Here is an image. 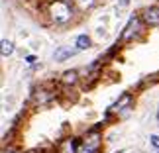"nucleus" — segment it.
<instances>
[{
    "label": "nucleus",
    "mask_w": 159,
    "mask_h": 153,
    "mask_svg": "<svg viewBox=\"0 0 159 153\" xmlns=\"http://www.w3.org/2000/svg\"><path fill=\"white\" fill-rule=\"evenodd\" d=\"M75 45H77V49H89L90 47V38L89 35H79L77 38V41H75Z\"/></svg>",
    "instance_id": "10"
},
{
    "label": "nucleus",
    "mask_w": 159,
    "mask_h": 153,
    "mask_svg": "<svg viewBox=\"0 0 159 153\" xmlns=\"http://www.w3.org/2000/svg\"><path fill=\"white\" fill-rule=\"evenodd\" d=\"M26 63L28 65H34L35 63V57H34V55H28V57H26Z\"/></svg>",
    "instance_id": "14"
},
{
    "label": "nucleus",
    "mask_w": 159,
    "mask_h": 153,
    "mask_svg": "<svg viewBox=\"0 0 159 153\" xmlns=\"http://www.w3.org/2000/svg\"><path fill=\"white\" fill-rule=\"evenodd\" d=\"M130 104H132V96H130V94H122V96H120V100L116 102V104H112V106H110L108 114H112V112H122V110H126L124 106L130 108Z\"/></svg>",
    "instance_id": "6"
},
{
    "label": "nucleus",
    "mask_w": 159,
    "mask_h": 153,
    "mask_svg": "<svg viewBox=\"0 0 159 153\" xmlns=\"http://www.w3.org/2000/svg\"><path fill=\"white\" fill-rule=\"evenodd\" d=\"M47 14H49V18L55 24H65L71 20L73 10H71L69 2H65V0H53L47 6Z\"/></svg>",
    "instance_id": "1"
},
{
    "label": "nucleus",
    "mask_w": 159,
    "mask_h": 153,
    "mask_svg": "<svg viewBox=\"0 0 159 153\" xmlns=\"http://www.w3.org/2000/svg\"><path fill=\"white\" fill-rule=\"evenodd\" d=\"M149 142H151V145H153V147L159 149V136H151V137H149Z\"/></svg>",
    "instance_id": "13"
},
{
    "label": "nucleus",
    "mask_w": 159,
    "mask_h": 153,
    "mask_svg": "<svg viewBox=\"0 0 159 153\" xmlns=\"http://www.w3.org/2000/svg\"><path fill=\"white\" fill-rule=\"evenodd\" d=\"M138 24H139V20H138V18H130V22H128V26H126V32L122 34V41H128V39H132V34L136 32Z\"/></svg>",
    "instance_id": "8"
},
{
    "label": "nucleus",
    "mask_w": 159,
    "mask_h": 153,
    "mask_svg": "<svg viewBox=\"0 0 159 153\" xmlns=\"http://www.w3.org/2000/svg\"><path fill=\"white\" fill-rule=\"evenodd\" d=\"M0 53H2V57H8V55L14 53V43L8 39H2V47H0Z\"/></svg>",
    "instance_id": "11"
},
{
    "label": "nucleus",
    "mask_w": 159,
    "mask_h": 153,
    "mask_svg": "<svg viewBox=\"0 0 159 153\" xmlns=\"http://www.w3.org/2000/svg\"><path fill=\"white\" fill-rule=\"evenodd\" d=\"M57 151H59V153H79V143H77V139H75V137L63 139V142L59 143Z\"/></svg>",
    "instance_id": "5"
},
{
    "label": "nucleus",
    "mask_w": 159,
    "mask_h": 153,
    "mask_svg": "<svg viewBox=\"0 0 159 153\" xmlns=\"http://www.w3.org/2000/svg\"><path fill=\"white\" fill-rule=\"evenodd\" d=\"M100 147H102V137L98 133V128H94V130L84 133V137L81 139L79 153H98Z\"/></svg>",
    "instance_id": "2"
},
{
    "label": "nucleus",
    "mask_w": 159,
    "mask_h": 153,
    "mask_svg": "<svg viewBox=\"0 0 159 153\" xmlns=\"http://www.w3.org/2000/svg\"><path fill=\"white\" fill-rule=\"evenodd\" d=\"M128 4H130V0H118V6H122V8L128 6Z\"/></svg>",
    "instance_id": "15"
},
{
    "label": "nucleus",
    "mask_w": 159,
    "mask_h": 153,
    "mask_svg": "<svg viewBox=\"0 0 159 153\" xmlns=\"http://www.w3.org/2000/svg\"><path fill=\"white\" fill-rule=\"evenodd\" d=\"M155 153H159V149H157V151H155Z\"/></svg>",
    "instance_id": "18"
},
{
    "label": "nucleus",
    "mask_w": 159,
    "mask_h": 153,
    "mask_svg": "<svg viewBox=\"0 0 159 153\" xmlns=\"http://www.w3.org/2000/svg\"><path fill=\"white\" fill-rule=\"evenodd\" d=\"M116 153H122V151H116Z\"/></svg>",
    "instance_id": "17"
},
{
    "label": "nucleus",
    "mask_w": 159,
    "mask_h": 153,
    "mask_svg": "<svg viewBox=\"0 0 159 153\" xmlns=\"http://www.w3.org/2000/svg\"><path fill=\"white\" fill-rule=\"evenodd\" d=\"M77 81H79L77 71H65L63 75H61V83H63L65 87H73V84H77Z\"/></svg>",
    "instance_id": "7"
},
{
    "label": "nucleus",
    "mask_w": 159,
    "mask_h": 153,
    "mask_svg": "<svg viewBox=\"0 0 159 153\" xmlns=\"http://www.w3.org/2000/svg\"><path fill=\"white\" fill-rule=\"evenodd\" d=\"M75 53H77V49H71V47H59V49L53 53V57H55V61H65L67 57H71V55H75Z\"/></svg>",
    "instance_id": "9"
},
{
    "label": "nucleus",
    "mask_w": 159,
    "mask_h": 153,
    "mask_svg": "<svg viewBox=\"0 0 159 153\" xmlns=\"http://www.w3.org/2000/svg\"><path fill=\"white\" fill-rule=\"evenodd\" d=\"M2 153H16V151H14V149H4Z\"/></svg>",
    "instance_id": "16"
},
{
    "label": "nucleus",
    "mask_w": 159,
    "mask_h": 153,
    "mask_svg": "<svg viewBox=\"0 0 159 153\" xmlns=\"http://www.w3.org/2000/svg\"><path fill=\"white\" fill-rule=\"evenodd\" d=\"M73 2H75V6H77L81 12H87L90 6L94 4V0H73Z\"/></svg>",
    "instance_id": "12"
},
{
    "label": "nucleus",
    "mask_w": 159,
    "mask_h": 153,
    "mask_svg": "<svg viewBox=\"0 0 159 153\" xmlns=\"http://www.w3.org/2000/svg\"><path fill=\"white\" fill-rule=\"evenodd\" d=\"M142 20L145 26H151L155 28L159 26V6H151V8H145L143 14H142Z\"/></svg>",
    "instance_id": "4"
},
{
    "label": "nucleus",
    "mask_w": 159,
    "mask_h": 153,
    "mask_svg": "<svg viewBox=\"0 0 159 153\" xmlns=\"http://www.w3.org/2000/svg\"><path fill=\"white\" fill-rule=\"evenodd\" d=\"M32 98H34L35 106H45V104H49L53 100V92H51V90H47L45 87H39V88L34 90Z\"/></svg>",
    "instance_id": "3"
}]
</instances>
